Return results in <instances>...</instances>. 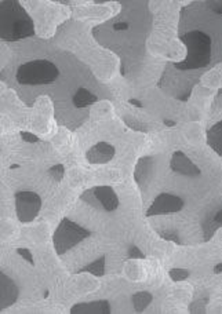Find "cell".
<instances>
[{
  "mask_svg": "<svg viewBox=\"0 0 222 314\" xmlns=\"http://www.w3.org/2000/svg\"><path fill=\"white\" fill-rule=\"evenodd\" d=\"M17 252H18L19 255L23 256L24 259H27L31 265H35V260H33V258H32V254L28 251V250H25V248H18Z\"/></svg>",
  "mask_w": 222,
  "mask_h": 314,
  "instance_id": "ac0fdd59",
  "label": "cell"
},
{
  "mask_svg": "<svg viewBox=\"0 0 222 314\" xmlns=\"http://www.w3.org/2000/svg\"><path fill=\"white\" fill-rule=\"evenodd\" d=\"M215 273H221V265H218L217 267H215Z\"/></svg>",
  "mask_w": 222,
  "mask_h": 314,
  "instance_id": "44dd1931",
  "label": "cell"
},
{
  "mask_svg": "<svg viewBox=\"0 0 222 314\" xmlns=\"http://www.w3.org/2000/svg\"><path fill=\"white\" fill-rule=\"evenodd\" d=\"M181 40L185 43L188 49V55L184 62L175 63V68L182 71L197 69V68H204L210 62L211 39L204 32L192 31L181 36Z\"/></svg>",
  "mask_w": 222,
  "mask_h": 314,
  "instance_id": "7a4b0ae2",
  "label": "cell"
},
{
  "mask_svg": "<svg viewBox=\"0 0 222 314\" xmlns=\"http://www.w3.org/2000/svg\"><path fill=\"white\" fill-rule=\"evenodd\" d=\"M115 156V146L108 142H100L94 145L93 148L87 152V160L94 164H104L110 162Z\"/></svg>",
  "mask_w": 222,
  "mask_h": 314,
  "instance_id": "30bf717a",
  "label": "cell"
},
{
  "mask_svg": "<svg viewBox=\"0 0 222 314\" xmlns=\"http://www.w3.org/2000/svg\"><path fill=\"white\" fill-rule=\"evenodd\" d=\"M130 258H145V255L134 245V247L130 250Z\"/></svg>",
  "mask_w": 222,
  "mask_h": 314,
  "instance_id": "ffe728a7",
  "label": "cell"
},
{
  "mask_svg": "<svg viewBox=\"0 0 222 314\" xmlns=\"http://www.w3.org/2000/svg\"><path fill=\"white\" fill-rule=\"evenodd\" d=\"M84 272H88V273L94 274L97 277H102L105 273V256H101L97 260H94L93 263H90L86 267L79 270V273H84Z\"/></svg>",
  "mask_w": 222,
  "mask_h": 314,
  "instance_id": "5bb4252c",
  "label": "cell"
},
{
  "mask_svg": "<svg viewBox=\"0 0 222 314\" xmlns=\"http://www.w3.org/2000/svg\"><path fill=\"white\" fill-rule=\"evenodd\" d=\"M72 314H109L110 305L108 301H94L77 303L71 309Z\"/></svg>",
  "mask_w": 222,
  "mask_h": 314,
  "instance_id": "8fae6325",
  "label": "cell"
},
{
  "mask_svg": "<svg viewBox=\"0 0 222 314\" xmlns=\"http://www.w3.org/2000/svg\"><path fill=\"white\" fill-rule=\"evenodd\" d=\"M21 137H23L24 141H27V142H37V141H39V138L35 137L33 134H31V132H21Z\"/></svg>",
  "mask_w": 222,
  "mask_h": 314,
  "instance_id": "d6986e66",
  "label": "cell"
},
{
  "mask_svg": "<svg viewBox=\"0 0 222 314\" xmlns=\"http://www.w3.org/2000/svg\"><path fill=\"white\" fill-rule=\"evenodd\" d=\"M18 299V288L9 276L0 272V310L7 309Z\"/></svg>",
  "mask_w": 222,
  "mask_h": 314,
  "instance_id": "52a82bcc",
  "label": "cell"
},
{
  "mask_svg": "<svg viewBox=\"0 0 222 314\" xmlns=\"http://www.w3.org/2000/svg\"><path fill=\"white\" fill-rule=\"evenodd\" d=\"M90 236V232L69 219H62L54 233V247L58 255L68 251L69 248L76 245Z\"/></svg>",
  "mask_w": 222,
  "mask_h": 314,
  "instance_id": "277c9868",
  "label": "cell"
},
{
  "mask_svg": "<svg viewBox=\"0 0 222 314\" xmlns=\"http://www.w3.org/2000/svg\"><path fill=\"white\" fill-rule=\"evenodd\" d=\"M59 75L54 63L47 59H33L21 65L17 72V80L19 84L40 85L50 84Z\"/></svg>",
  "mask_w": 222,
  "mask_h": 314,
  "instance_id": "3957f363",
  "label": "cell"
},
{
  "mask_svg": "<svg viewBox=\"0 0 222 314\" xmlns=\"http://www.w3.org/2000/svg\"><path fill=\"white\" fill-rule=\"evenodd\" d=\"M91 193L94 194L97 201L100 203V206L105 211H115L119 207L118 194L115 193V190L110 186H98L93 189Z\"/></svg>",
  "mask_w": 222,
  "mask_h": 314,
  "instance_id": "9c48e42d",
  "label": "cell"
},
{
  "mask_svg": "<svg viewBox=\"0 0 222 314\" xmlns=\"http://www.w3.org/2000/svg\"><path fill=\"white\" fill-rule=\"evenodd\" d=\"M209 145L218 154L221 153V149H219L221 146V123H217L209 131Z\"/></svg>",
  "mask_w": 222,
  "mask_h": 314,
  "instance_id": "9a60e30c",
  "label": "cell"
},
{
  "mask_svg": "<svg viewBox=\"0 0 222 314\" xmlns=\"http://www.w3.org/2000/svg\"><path fill=\"white\" fill-rule=\"evenodd\" d=\"M35 36V24L19 2H0V39L17 41Z\"/></svg>",
  "mask_w": 222,
  "mask_h": 314,
  "instance_id": "6da1fadb",
  "label": "cell"
},
{
  "mask_svg": "<svg viewBox=\"0 0 222 314\" xmlns=\"http://www.w3.org/2000/svg\"><path fill=\"white\" fill-rule=\"evenodd\" d=\"M152 295L149 292H138L136 295L132 296V305H134V309L137 311H144V310L149 306V303L152 302Z\"/></svg>",
  "mask_w": 222,
  "mask_h": 314,
  "instance_id": "4fadbf2b",
  "label": "cell"
},
{
  "mask_svg": "<svg viewBox=\"0 0 222 314\" xmlns=\"http://www.w3.org/2000/svg\"><path fill=\"white\" fill-rule=\"evenodd\" d=\"M170 277L174 281H184L189 277V270L184 269V267H175V269L170 270Z\"/></svg>",
  "mask_w": 222,
  "mask_h": 314,
  "instance_id": "2e32d148",
  "label": "cell"
},
{
  "mask_svg": "<svg viewBox=\"0 0 222 314\" xmlns=\"http://www.w3.org/2000/svg\"><path fill=\"white\" fill-rule=\"evenodd\" d=\"M182 207H184V201L181 197L174 196V194L163 193L154 198L153 204L146 211V216L174 214V212L181 211Z\"/></svg>",
  "mask_w": 222,
  "mask_h": 314,
  "instance_id": "8992f818",
  "label": "cell"
},
{
  "mask_svg": "<svg viewBox=\"0 0 222 314\" xmlns=\"http://www.w3.org/2000/svg\"><path fill=\"white\" fill-rule=\"evenodd\" d=\"M63 172H65V170H63V167L61 166V164H58V166H54L53 168H50V175L57 181L62 180Z\"/></svg>",
  "mask_w": 222,
  "mask_h": 314,
  "instance_id": "e0dca14e",
  "label": "cell"
},
{
  "mask_svg": "<svg viewBox=\"0 0 222 314\" xmlns=\"http://www.w3.org/2000/svg\"><path fill=\"white\" fill-rule=\"evenodd\" d=\"M41 208V198L39 194L29 190H23L15 194V211L18 219L24 223L35 219Z\"/></svg>",
  "mask_w": 222,
  "mask_h": 314,
  "instance_id": "5b68a950",
  "label": "cell"
},
{
  "mask_svg": "<svg viewBox=\"0 0 222 314\" xmlns=\"http://www.w3.org/2000/svg\"><path fill=\"white\" fill-rule=\"evenodd\" d=\"M171 168L172 171L186 176H199L202 174L197 166H195L189 157L182 152H175L172 154Z\"/></svg>",
  "mask_w": 222,
  "mask_h": 314,
  "instance_id": "ba28073f",
  "label": "cell"
},
{
  "mask_svg": "<svg viewBox=\"0 0 222 314\" xmlns=\"http://www.w3.org/2000/svg\"><path fill=\"white\" fill-rule=\"evenodd\" d=\"M97 99L98 98L94 94H91L90 91H87L86 88H80L73 97V103L77 108H86L88 105L97 102Z\"/></svg>",
  "mask_w": 222,
  "mask_h": 314,
  "instance_id": "7c38bea8",
  "label": "cell"
}]
</instances>
